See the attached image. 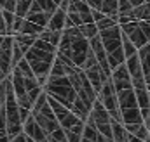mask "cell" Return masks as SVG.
I'll use <instances>...</instances> for the list:
<instances>
[{"label":"cell","mask_w":150,"mask_h":142,"mask_svg":"<svg viewBox=\"0 0 150 142\" xmlns=\"http://www.w3.org/2000/svg\"><path fill=\"white\" fill-rule=\"evenodd\" d=\"M16 3H18V0H0V9L9 10V12H16Z\"/></svg>","instance_id":"obj_28"},{"label":"cell","mask_w":150,"mask_h":142,"mask_svg":"<svg viewBox=\"0 0 150 142\" xmlns=\"http://www.w3.org/2000/svg\"><path fill=\"white\" fill-rule=\"evenodd\" d=\"M120 118L124 125H131V123H142V109L140 107H126L120 109Z\"/></svg>","instance_id":"obj_14"},{"label":"cell","mask_w":150,"mask_h":142,"mask_svg":"<svg viewBox=\"0 0 150 142\" xmlns=\"http://www.w3.org/2000/svg\"><path fill=\"white\" fill-rule=\"evenodd\" d=\"M0 10H2V9H0Z\"/></svg>","instance_id":"obj_40"},{"label":"cell","mask_w":150,"mask_h":142,"mask_svg":"<svg viewBox=\"0 0 150 142\" xmlns=\"http://www.w3.org/2000/svg\"><path fill=\"white\" fill-rule=\"evenodd\" d=\"M44 90L47 95L54 97L56 101H59L61 104L65 106H72L77 97V92H75L74 83L70 81L68 74H63V76H49L47 78V83L44 85Z\"/></svg>","instance_id":"obj_4"},{"label":"cell","mask_w":150,"mask_h":142,"mask_svg":"<svg viewBox=\"0 0 150 142\" xmlns=\"http://www.w3.org/2000/svg\"><path fill=\"white\" fill-rule=\"evenodd\" d=\"M100 10L105 16H110L115 21H119V0H101Z\"/></svg>","instance_id":"obj_15"},{"label":"cell","mask_w":150,"mask_h":142,"mask_svg":"<svg viewBox=\"0 0 150 142\" xmlns=\"http://www.w3.org/2000/svg\"><path fill=\"white\" fill-rule=\"evenodd\" d=\"M96 99L107 107V111L110 113L112 120L122 123V118H120V107H119V101H117V90H115V87H113V83H112L110 78H108V80L103 83V87L98 90V97H96Z\"/></svg>","instance_id":"obj_5"},{"label":"cell","mask_w":150,"mask_h":142,"mask_svg":"<svg viewBox=\"0 0 150 142\" xmlns=\"http://www.w3.org/2000/svg\"><path fill=\"white\" fill-rule=\"evenodd\" d=\"M131 3H133V7H136V5H140V3H143V2H147V0H129Z\"/></svg>","instance_id":"obj_34"},{"label":"cell","mask_w":150,"mask_h":142,"mask_svg":"<svg viewBox=\"0 0 150 142\" xmlns=\"http://www.w3.org/2000/svg\"><path fill=\"white\" fill-rule=\"evenodd\" d=\"M110 80H112L115 90H124V88H131L133 83H131V76H129V71L126 68V63H122L120 66H117L115 70H112L110 74Z\"/></svg>","instance_id":"obj_10"},{"label":"cell","mask_w":150,"mask_h":142,"mask_svg":"<svg viewBox=\"0 0 150 142\" xmlns=\"http://www.w3.org/2000/svg\"><path fill=\"white\" fill-rule=\"evenodd\" d=\"M35 2L40 5V9H42L44 12H47L49 16H51V14H52V12L58 9V5H56L52 0H35Z\"/></svg>","instance_id":"obj_26"},{"label":"cell","mask_w":150,"mask_h":142,"mask_svg":"<svg viewBox=\"0 0 150 142\" xmlns=\"http://www.w3.org/2000/svg\"><path fill=\"white\" fill-rule=\"evenodd\" d=\"M67 17L74 23V26H80L84 23H93V14L91 7L84 0H70L68 9H67Z\"/></svg>","instance_id":"obj_6"},{"label":"cell","mask_w":150,"mask_h":142,"mask_svg":"<svg viewBox=\"0 0 150 142\" xmlns=\"http://www.w3.org/2000/svg\"><path fill=\"white\" fill-rule=\"evenodd\" d=\"M138 57H140V61H142L143 73L149 74L150 73V42L147 43V45H143V47L138 49Z\"/></svg>","instance_id":"obj_18"},{"label":"cell","mask_w":150,"mask_h":142,"mask_svg":"<svg viewBox=\"0 0 150 142\" xmlns=\"http://www.w3.org/2000/svg\"><path fill=\"white\" fill-rule=\"evenodd\" d=\"M4 80H5V74H4V73H2V71H0V83H2V81H4Z\"/></svg>","instance_id":"obj_35"},{"label":"cell","mask_w":150,"mask_h":142,"mask_svg":"<svg viewBox=\"0 0 150 142\" xmlns=\"http://www.w3.org/2000/svg\"><path fill=\"white\" fill-rule=\"evenodd\" d=\"M84 2H87V0H84Z\"/></svg>","instance_id":"obj_39"},{"label":"cell","mask_w":150,"mask_h":142,"mask_svg":"<svg viewBox=\"0 0 150 142\" xmlns=\"http://www.w3.org/2000/svg\"><path fill=\"white\" fill-rule=\"evenodd\" d=\"M61 33H63V31H54V30L45 28V30L38 35V38H42V40H45V42L52 43L54 47H58V45H59V40H61Z\"/></svg>","instance_id":"obj_21"},{"label":"cell","mask_w":150,"mask_h":142,"mask_svg":"<svg viewBox=\"0 0 150 142\" xmlns=\"http://www.w3.org/2000/svg\"><path fill=\"white\" fill-rule=\"evenodd\" d=\"M49 17H51V16H49L47 12H44V10H38V12H30V14H26V19H28V21L35 23V24L42 26V28H47Z\"/></svg>","instance_id":"obj_19"},{"label":"cell","mask_w":150,"mask_h":142,"mask_svg":"<svg viewBox=\"0 0 150 142\" xmlns=\"http://www.w3.org/2000/svg\"><path fill=\"white\" fill-rule=\"evenodd\" d=\"M113 24H117V21L110 17V16H103L100 21H96V26H98V30H105V28H110Z\"/></svg>","instance_id":"obj_27"},{"label":"cell","mask_w":150,"mask_h":142,"mask_svg":"<svg viewBox=\"0 0 150 142\" xmlns=\"http://www.w3.org/2000/svg\"><path fill=\"white\" fill-rule=\"evenodd\" d=\"M56 52H58V47H54L52 43H49V42H45L42 38H37L35 43L25 54V59L30 63V66H32V70H33L35 76H37L38 83L42 87L47 83L52 63L56 59Z\"/></svg>","instance_id":"obj_1"},{"label":"cell","mask_w":150,"mask_h":142,"mask_svg":"<svg viewBox=\"0 0 150 142\" xmlns=\"http://www.w3.org/2000/svg\"><path fill=\"white\" fill-rule=\"evenodd\" d=\"M52 2H54V3H56V5H58V7H59V3H61V2H63V0H52Z\"/></svg>","instance_id":"obj_36"},{"label":"cell","mask_w":150,"mask_h":142,"mask_svg":"<svg viewBox=\"0 0 150 142\" xmlns=\"http://www.w3.org/2000/svg\"><path fill=\"white\" fill-rule=\"evenodd\" d=\"M127 142H145L143 139H140V137H136V135H133V134H129L127 132Z\"/></svg>","instance_id":"obj_32"},{"label":"cell","mask_w":150,"mask_h":142,"mask_svg":"<svg viewBox=\"0 0 150 142\" xmlns=\"http://www.w3.org/2000/svg\"><path fill=\"white\" fill-rule=\"evenodd\" d=\"M84 73H86V76L89 78V81H91L93 88L96 90V94H98V90L103 87V83L110 78V76L103 71V68H101L100 64H94V66H91V68L84 70Z\"/></svg>","instance_id":"obj_11"},{"label":"cell","mask_w":150,"mask_h":142,"mask_svg":"<svg viewBox=\"0 0 150 142\" xmlns=\"http://www.w3.org/2000/svg\"><path fill=\"white\" fill-rule=\"evenodd\" d=\"M47 141H49V142H68L65 128H63V127H59V128L52 130V132L47 135Z\"/></svg>","instance_id":"obj_24"},{"label":"cell","mask_w":150,"mask_h":142,"mask_svg":"<svg viewBox=\"0 0 150 142\" xmlns=\"http://www.w3.org/2000/svg\"><path fill=\"white\" fill-rule=\"evenodd\" d=\"M14 36V42L21 47V50L26 54L28 52V49L35 43V40L38 38V35H26V33H16V35H12Z\"/></svg>","instance_id":"obj_16"},{"label":"cell","mask_w":150,"mask_h":142,"mask_svg":"<svg viewBox=\"0 0 150 142\" xmlns=\"http://www.w3.org/2000/svg\"><path fill=\"white\" fill-rule=\"evenodd\" d=\"M0 35H9L7 33V26H5V21H4V14L0 10Z\"/></svg>","instance_id":"obj_31"},{"label":"cell","mask_w":150,"mask_h":142,"mask_svg":"<svg viewBox=\"0 0 150 142\" xmlns=\"http://www.w3.org/2000/svg\"><path fill=\"white\" fill-rule=\"evenodd\" d=\"M119 26H120L122 33L127 36L133 43H134V47H136V49H140V47H143V45H147V43H149V38L145 36L143 30L140 28V23H138V21L122 23V24H119Z\"/></svg>","instance_id":"obj_8"},{"label":"cell","mask_w":150,"mask_h":142,"mask_svg":"<svg viewBox=\"0 0 150 142\" xmlns=\"http://www.w3.org/2000/svg\"><path fill=\"white\" fill-rule=\"evenodd\" d=\"M122 49H124V56H126V59L131 57V56H134V54H138V49L134 47V43L124 35V33H122Z\"/></svg>","instance_id":"obj_23"},{"label":"cell","mask_w":150,"mask_h":142,"mask_svg":"<svg viewBox=\"0 0 150 142\" xmlns=\"http://www.w3.org/2000/svg\"><path fill=\"white\" fill-rule=\"evenodd\" d=\"M112 139L113 142H127V130L120 121L112 120Z\"/></svg>","instance_id":"obj_17"},{"label":"cell","mask_w":150,"mask_h":142,"mask_svg":"<svg viewBox=\"0 0 150 142\" xmlns=\"http://www.w3.org/2000/svg\"><path fill=\"white\" fill-rule=\"evenodd\" d=\"M65 21H67V10L58 7L51 17H49V23H47V28L49 30H54V31H63L65 30Z\"/></svg>","instance_id":"obj_13"},{"label":"cell","mask_w":150,"mask_h":142,"mask_svg":"<svg viewBox=\"0 0 150 142\" xmlns=\"http://www.w3.org/2000/svg\"><path fill=\"white\" fill-rule=\"evenodd\" d=\"M126 68H127V71H129L133 88L147 87V83H145V73H143L142 61H140L138 54H134V56H131V57H127V59H126Z\"/></svg>","instance_id":"obj_7"},{"label":"cell","mask_w":150,"mask_h":142,"mask_svg":"<svg viewBox=\"0 0 150 142\" xmlns=\"http://www.w3.org/2000/svg\"><path fill=\"white\" fill-rule=\"evenodd\" d=\"M98 35L103 42L105 50H107V59H108L110 68L115 70L117 66L126 63V56H124V49H122V30H120L119 23L110 28L100 30Z\"/></svg>","instance_id":"obj_3"},{"label":"cell","mask_w":150,"mask_h":142,"mask_svg":"<svg viewBox=\"0 0 150 142\" xmlns=\"http://www.w3.org/2000/svg\"><path fill=\"white\" fill-rule=\"evenodd\" d=\"M2 106H4V104H0V109H2Z\"/></svg>","instance_id":"obj_37"},{"label":"cell","mask_w":150,"mask_h":142,"mask_svg":"<svg viewBox=\"0 0 150 142\" xmlns=\"http://www.w3.org/2000/svg\"><path fill=\"white\" fill-rule=\"evenodd\" d=\"M11 142H28V137H26V134L25 132H21V134H18V135H14Z\"/></svg>","instance_id":"obj_30"},{"label":"cell","mask_w":150,"mask_h":142,"mask_svg":"<svg viewBox=\"0 0 150 142\" xmlns=\"http://www.w3.org/2000/svg\"><path fill=\"white\" fill-rule=\"evenodd\" d=\"M89 50H91L89 40L80 33L79 26H72V28H65L63 30L56 56L65 57V59L72 61L75 66L82 68Z\"/></svg>","instance_id":"obj_2"},{"label":"cell","mask_w":150,"mask_h":142,"mask_svg":"<svg viewBox=\"0 0 150 142\" xmlns=\"http://www.w3.org/2000/svg\"><path fill=\"white\" fill-rule=\"evenodd\" d=\"M32 3H33V0H18V3H16V14L21 16V17H25L28 14V10H30Z\"/></svg>","instance_id":"obj_25"},{"label":"cell","mask_w":150,"mask_h":142,"mask_svg":"<svg viewBox=\"0 0 150 142\" xmlns=\"http://www.w3.org/2000/svg\"><path fill=\"white\" fill-rule=\"evenodd\" d=\"M12 43H14V36L4 35L0 43V70L5 74H11L12 71Z\"/></svg>","instance_id":"obj_9"},{"label":"cell","mask_w":150,"mask_h":142,"mask_svg":"<svg viewBox=\"0 0 150 142\" xmlns=\"http://www.w3.org/2000/svg\"><path fill=\"white\" fill-rule=\"evenodd\" d=\"M134 92H136V99H138L140 109H150L149 88H147V87H140V88H134Z\"/></svg>","instance_id":"obj_20"},{"label":"cell","mask_w":150,"mask_h":142,"mask_svg":"<svg viewBox=\"0 0 150 142\" xmlns=\"http://www.w3.org/2000/svg\"><path fill=\"white\" fill-rule=\"evenodd\" d=\"M79 30H80V33L86 36L87 40H91L93 36H96L98 33H100V30H98V26H96L94 21H93V23H84V24H80Z\"/></svg>","instance_id":"obj_22"},{"label":"cell","mask_w":150,"mask_h":142,"mask_svg":"<svg viewBox=\"0 0 150 142\" xmlns=\"http://www.w3.org/2000/svg\"><path fill=\"white\" fill-rule=\"evenodd\" d=\"M5 95H7V76H5V80L0 83V104H4Z\"/></svg>","instance_id":"obj_29"},{"label":"cell","mask_w":150,"mask_h":142,"mask_svg":"<svg viewBox=\"0 0 150 142\" xmlns=\"http://www.w3.org/2000/svg\"><path fill=\"white\" fill-rule=\"evenodd\" d=\"M145 142H150V141H145Z\"/></svg>","instance_id":"obj_38"},{"label":"cell","mask_w":150,"mask_h":142,"mask_svg":"<svg viewBox=\"0 0 150 142\" xmlns=\"http://www.w3.org/2000/svg\"><path fill=\"white\" fill-rule=\"evenodd\" d=\"M0 142H11L9 135H7V134H0Z\"/></svg>","instance_id":"obj_33"},{"label":"cell","mask_w":150,"mask_h":142,"mask_svg":"<svg viewBox=\"0 0 150 142\" xmlns=\"http://www.w3.org/2000/svg\"><path fill=\"white\" fill-rule=\"evenodd\" d=\"M117 101H119V107L126 109V107H140L138 106V99H136V92L134 88H124L117 92Z\"/></svg>","instance_id":"obj_12"}]
</instances>
